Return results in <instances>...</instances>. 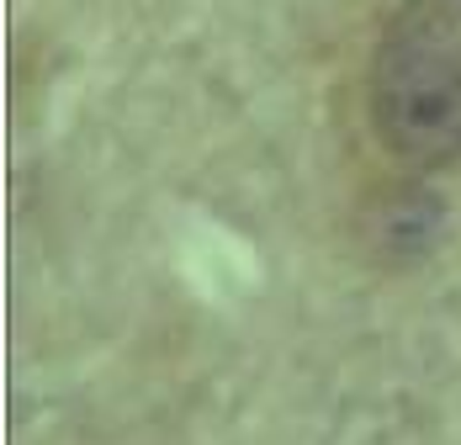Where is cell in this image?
I'll return each instance as SVG.
<instances>
[{"instance_id":"1","label":"cell","mask_w":461,"mask_h":445,"mask_svg":"<svg viewBox=\"0 0 461 445\" xmlns=\"http://www.w3.org/2000/svg\"><path fill=\"white\" fill-rule=\"evenodd\" d=\"M371 128L393 159H461V0H403L371 53Z\"/></svg>"}]
</instances>
